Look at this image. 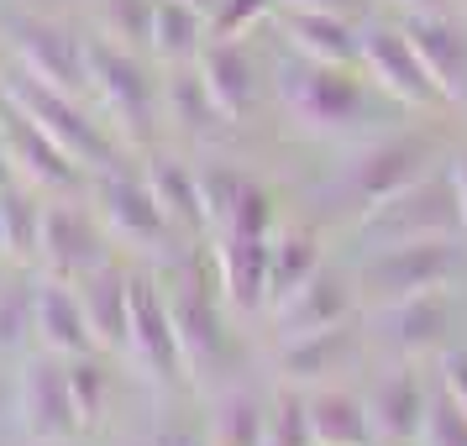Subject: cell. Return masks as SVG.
I'll return each mask as SVG.
<instances>
[{"label": "cell", "mask_w": 467, "mask_h": 446, "mask_svg": "<svg viewBox=\"0 0 467 446\" xmlns=\"http://www.w3.org/2000/svg\"><path fill=\"white\" fill-rule=\"evenodd\" d=\"M43 200L32 184H5L0 190V226H5V253L11 257H37V242H43Z\"/></svg>", "instance_id": "f1b7e54d"}, {"label": "cell", "mask_w": 467, "mask_h": 446, "mask_svg": "<svg viewBox=\"0 0 467 446\" xmlns=\"http://www.w3.org/2000/svg\"><path fill=\"white\" fill-rule=\"evenodd\" d=\"M148 446H211L205 436H194V430H158Z\"/></svg>", "instance_id": "b9f144b4"}, {"label": "cell", "mask_w": 467, "mask_h": 446, "mask_svg": "<svg viewBox=\"0 0 467 446\" xmlns=\"http://www.w3.org/2000/svg\"><path fill=\"white\" fill-rule=\"evenodd\" d=\"M358 68L373 79V89H383L389 100H400L410 110H431V106H446L441 85L431 79V68L420 64L415 43L404 37V26H362V53H358Z\"/></svg>", "instance_id": "ba28073f"}, {"label": "cell", "mask_w": 467, "mask_h": 446, "mask_svg": "<svg viewBox=\"0 0 467 446\" xmlns=\"http://www.w3.org/2000/svg\"><path fill=\"white\" fill-rule=\"evenodd\" d=\"M268 410L253 394H221L211 415V446H263Z\"/></svg>", "instance_id": "f546056e"}, {"label": "cell", "mask_w": 467, "mask_h": 446, "mask_svg": "<svg viewBox=\"0 0 467 446\" xmlns=\"http://www.w3.org/2000/svg\"><path fill=\"white\" fill-rule=\"evenodd\" d=\"M441 394L467 415V352H446L441 358Z\"/></svg>", "instance_id": "ab89813d"}, {"label": "cell", "mask_w": 467, "mask_h": 446, "mask_svg": "<svg viewBox=\"0 0 467 446\" xmlns=\"http://www.w3.org/2000/svg\"><path fill=\"white\" fill-rule=\"evenodd\" d=\"M451 184H457V205H462V226H467V152L451 158Z\"/></svg>", "instance_id": "7bdbcfd3"}, {"label": "cell", "mask_w": 467, "mask_h": 446, "mask_svg": "<svg viewBox=\"0 0 467 446\" xmlns=\"http://www.w3.org/2000/svg\"><path fill=\"white\" fill-rule=\"evenodd\" d=\"M211 37V16L194 11L184 0H152V26H148V47L169 64H190L200 58V47Z\"/></svg>", "instance_id": "484cf974"}, {"label": "cell", "mask_w": 467, "mask_h": 446, "mask_svg": "<svg viewBox=\"0 0 467 446\" xmlns=\"http://www.w3.org/2000/svg\"><path fill=\"white\" fill-rule=\"evenodd\" d=\"M268 253L274 236H232L221 232L215 242V284H221V305L232 310H263L268 305Z\"/></svg>", "instance_id": "2e32d148"}, {"label": "cell", "mask_w": 467, "mask_h": 446, "mask_svg": "<svg viewBox=\"0 0 467 446\" xmlns=\"http://www.w3.org/2000/svg\"><path fill=\"white\" fill-rule=\"evenodd\" d=\"M37 337V284L11 278L0 284V352H22Z\"/></svg>", "instance_id": "1f68e13d"}, {"label": "cell", "mask_w": 467, "mask_h": 446, "mask_svg": "<svg viewBox=\"0 0 467 446\" xmlns=\"http://www.w3.org/2000/svg\"><path fill=\"white\" fill-rule=\"evenodd\" d=\"M305 404H310L316 446H373V415H368V404L352 389L320 383V389L305 394Z\"/></svg>", "instance_id": "d4e9b609"}, {"label": "cell", "mask_w": 467, "mask_h": 446, "mask_svg": "<svg viewBox=\"0 0 467 446\" xmlns=\"http://www.w3.org/2000/svg\"><path fill=\"white\" fill-rule=\"evenodd\" d=\"M0 148H5V158H11L16 179L32 184V190L68 194V190H79V179H85V169H79L47 131L32 127L11 100H0Z\"/></svg>", "instance_id": "8fae6325"}, {"label": "cell", "mask_w": 467, "mask_h": 446, "mask_svg": "<svg viewBox=\"0 0 467 446\" xmlns=\"http://www.w3.org/2000/svg\"><path fill=\"white\" fill-rule=\"evenodd\" d=\"M320 268H326V263H320V242L310 232L274 236V253H268V305L278 310V305L295 295V289H305Z\"/></svg>", "instance_id": "4316f807"}, {"label": "cell", "mask_w": 467, "mask_h": 446, "mask_svg": "<svg viewBox=\"0 0 467 446\" xmlns=\"http://www.w3.org/2000/svg\"><path fill=\"white\" fill-rule=\"evenodd\" d=\"M16 410H22V425L32 441H68L79 430V415H74V394H68V362L43 352L22 368L16 379Z\"/></svg>", "instance_id": "7c38bea8"}, {"label": "cell", "mask_w": 467, "mask_h": 446, "mask_svg": "<svg viewBox=\"0 0 467 446\" xmlns=\"http://www.w3.org/2000/svg\"><path fill=\"white\" fill-rule=\"evenodd\" d=\"M278 100L310 137H341L368 121L373 95L352 64H316V58H284L278 64Z\"/></svg>", "instance_id": "6da1fadb"}, {"label": "cell", "mask_w": 467, "mask_h": 446, "mask_svg": "<svg viewBox=\"0 0 467 446\" xmlns=\"http://www.w3.org/2000/svg\"><path fill=\"white\" fill-rule=\"evenodd\" d=\"M142 179H148L152 200L163 205L169 226H190V232H200V226H205V211H200V184H194V169L173 163V158H148Z\"/></svg>", "instance_id": "83f0119b"}, {"label": "cell", "mask_w": 467, "mask_h": 446, "mask_svg": "<svg viewBox=\"0 0 467 446\" xmlns=\"http://www.w3.org/2000/svg\"><path fill=\"white\" fill-rule=\"evenodd\" d=\"M184 5H194V11H205V16L215 11V0H184Z\"/></svg>", "instance_id": "bcb514c9"}, {"label": "cell", "mask_w": 467, "mask_h": 446, "mask_svg": "<svg viewBox=\"0 0 467 446\" xmlns=\"http://www.w3.org/2000/svg\"><path fill=\"white\" fill-rule=\"evenodd\" d=\"M194 184H200V211H205V226L221 232V226H226V215H232V205H236V194H242V184H247V173L226 169V163H205V169L194 173Z\"/></svg>", "instance_id": "d6a6232c"}, {"label": "cell", "mask_w": 467, "mask_h": 446, "mask_svg": "<svg viewBox=\"0 0 467 446\" xmlns=\"http://www.w3.org/2000/svg\"><path fill=\"white\" fill-rule=\"evenodd\" d=\"M127 352L148 368V379L169 383V389H179L184 373H190L184 347H179V331H173L169 299L158 295V284L142 274H131V341H127Z\"/></svg>", "instance_id": "30bf717a"}, {"label": "cell", "mask_w": 467, "mask_h": 446, "mask_svg": "<svg viewBox=\"0 0 467 446\" xmlns=\"http://www.w3.org/2000/svg\"><path fill=\"white\" fill-rule=\"evenodd\" d=\"M5 184H16V169H11V158H5V148H0V190Z\"/></svg>", "instance_id": "f6af8a7d"}, {"label": "cell", "mask_w": 467, "mask_h": 446, "mask_svg": "<svg viewBox=\"0 0 467 446\" xmlns=\"http://www.w3.org/2000/svg\"><path fill=\"white\" fill-rule=\"evenodd\" d=\"M404 11H451V0H400Z\"/></svg>", "instance_id": "ee69618b"}, {"label": "cell", "mask_w": 467, "mask_h": 446, "mask_svg": "<svg viewBox=\"0 0 467 446\" xmlns=\"http://www.w3.org/2000/svg\"><path fill=\"white\" fill-rule=\"evenodd\" d=\"M420 446H467V415L446 394H431V410H425V425H420Z\"/></svg>", "instance_id": "74e56055"}, {"label": "cell", "mask_w": 467, "mask_h": 446, "mask_svg": "<svg viewBox=\"0 0 467 446\" xmlns=\"http://www.w3.org/2000/svg\"><path fill=\"white\" fill-rule=\"evenodd\" d=\"M451 299L446 289H431V295H415V299H400V305H383V331L389 341L400 347L404 358H420V352H436L451 331Z\"/></svg>", "instance_id": "44dd1931"}, {"label": "cell", "mask_w": 467, "mask_h": 446, "mask_svg": "<svg viewBox=\"0 0 467 446\" xmlns=\"http://www.w3.org/2000/svg\"><path fill=\"white\" fill-rule=\"evenodd\" d=\"M89 89H100L106 110L116 116V127L127 131L131 142H148L158 131L163 95H158V79H148L137 53L116 43H89Z\"/></svg>", "instance_id": "8992f818"}, {"label": "cell", "mask_w": 467, "mask_h": 446, "mask_svg": "<svg viewBox=\"0 0 467 446\" xmlns=\"http://www.w3.org/2000/svg\"><path fill=\"white\" fill-rule=\"evenodd\" d=\"M173 310V331H179V347H184V362L190 373H211L226 358V326H221V305H215L194 278H184L169 299Z\"/></svg>", "instance_id": "e0dca14e"}, {"label": "cell", "mask_w": 467, "mask_h": 446, "mask_svg": "<svg viewBox=\"0 0 467 446\" xmlns=\"http://www.w3.org/2000/svg\"><path fill=\"white\" fill-rule=\"evenodd\" d=\"M352 358H358V331H352V320H341L331 331H310V337L284 341L278 373H284V383H320L341 373Z\"/></svg>", "instance_id": "cb8c5ba5"}, {"label": "cell", "mask_w": 467, "mask_h": 446, "mask_svg": "<svg viewBox=\"0 0 467 446\" xmlns=\"http://www.w3.org/2000/svg\"><path fill=\"white\" fill-rule=\"evenodd\" d=\"M37 341L53 358H79V352H100L89 337V320L79 295L68 289V278H47L37 284Z\"/></svg>", "instance_id": "7402d4cb"}, {"label": "cell", "mask_w": 467, "mask_h": 446, "mask_svg": "<svg viewBox=\"0 0 467 446\" xmlns=\"http://www.w3.org/2000/svg\"><path fill=\"white\" fill-rule=\"evenodd\" d=\"M425 410H431V394H425V383L415 379L410 368H404V373H389V379L373 389V399H368V415H373V436H383L389 446L420 441Z\"/></svg>", "instance_id": "603a6c76"}, {"label": "cell", "mask_w": 467, "mask_h": 446, "mask_svg": "<svg viewBox=\"0 0 467 446\" xmlns=\"http://www.w3.org/2000/svg\"><path fill=\"white\" fill-rule=\"evenodd\" d=\"M278 0H215L211 11V37H242L247 26H257Z\"/></svg>", "instance_id": "f35d334b"}, {"label": "cell", "mask_w": 467, "mask_h": 446, "mask_svg": "<svg viewBox=\"0 0 467 446\" xmlns=\"http://www.w3.org/2000/svg\"><path fill=\"white\" fill-rule=\"evenodd\" d=\"M436 163V137L431 131H404V137H383L368 152H358L347 173H341V200L352 211H373L383 200L404 194L410 184H420Z\"/></svg>", "instance_id": "277c9868"}, {"label": "cell", "mask_w": 467, "mask_h": 446, "mask_svg": "<svg viewBox=\"0 0 467 446\" xmlns=\"http://www.w3.org/2000/svg\"><path fill=\"white\" fill-rule=\"evenodd\" d=\"M274 316H278V337L284 341L310 337V331H331L341 320H352V284L341 274H331V268H320L305 289H295L278 305Z\"/></svg>", "instance_id": "d6986e66"}, {"label": "cell", "mask_w": 467, "mask_h": 446, "mask_svg": "<svg viewBox=\"0 0 467 446\" xmlns=\"http://www.w3.org/2000/svg\"><path fill=\"white\" fill-rule=\"evenodd\" d=\"M0 100H11L32 127L47 131V137H53V142L79 163V169L100 173V169H110V163H121V158H116V137H110L100 121H89L85 106H79V95L43 85V79H37V74H26L22 64L0 79Z\"/></svg>", "instance_id": "7a4b0ae2"}, {"label": "cell", "mask_w": 467, "mask_h": 446, "mask_svg": "<svg viewBox=\"0 0 467 446\" xmlns=\"http://www.w3.org/2000/svg\"><path fill=\"white\" fill-rule=\"evenodd\" d=\"M462 268V247L457 236H415V242H389L373 247L362 263V289L373 305H400V299L446 289Z\"/></svg>", "instance_id": "3957f363"}, {"label": "cell", "mask_w": 467, "mask_h": 446, "mask_svg": "<svg viewBox=\"0 0 467 446\" xmlns=\"http://www.w3.org/2000/svg\"><path fill=\"white\" fill-rule=\"evenodd\" d=\"M263 446H316L305 394H295V389L278 394V404L268 410V436H263Z\"/></svg>", "instance_id": "836d02e7"}, {"label": "cell", "mask_w": 467, "mask_h": 446, "mask_svg": "<svg viewBox=\"0 0 467 446\" xmlns=\"http://www.w3.org/2000/svg\"><path fill=\"white\" fill-rule=\"evenodd\" d=\"M100 22H106L110 37L127 43H148V26H152V0H100Z\"/></svg>", "instance_id": "8d00e7d4"}, {"label": "cell", "mask_w": 467, "mask_h": 446, "mask_svg": "<svg viewBox=\"0 0 467 446\" xmlns=\"http://www.w3.org/2000/svg\"><path fill=\"white\" fill-rule=\"evenodd\" d=\"M68 362V394H74V415L79 425H100L106 420V404H110V368L95 352H79V358H64Z\"/></svg>", "instance_id": "4dcf8cb0"}, {"label": "cell", "mask_w": 467, "mask_h": 446, "mask_svg": "<svg viewBox=\"0 0 467 446\" xmlns=\"http://www.w3.org/2000/svg\"><path fill=\"white\" fill-rule=\"evenodd\" d=\"M462 226V205H457V184L451 169L446 173H425L420 184H410L404 194L383 200L373 211H362V236L373 247L389 242H415V236H457Z\"/></svg>", "instance_id": "5b68a950"}, {"label": "cell", "mask_w": 467, "mask_h": 446, "mask_svg": "<svg viewBox=\"0 0 467 446\" xmlns=\"http://www.w3.org/2000/svg\"><path fill=\"white\" fill-rule=\"evenodd\" d=\"M79 305L100 352H121L131 341V274H121L116 263H100L79 278Z\"/></svg>", "instance_id": "ac0fdd59"}, {"label": "cell", "mask_w": 467, "mask_h": 446, "mask_svg": "<svg viewBox=\"0 0 467 446\" xmlns=\"http://www.w3.org/2000/svg\"><path fill=\"white\" fill-rule=\"evenodd\" d=\"M194 74H200V85H205V95H211V106L221 110V121H236V116L253 110L257 64L236 37H205L200 58H194Z\"/></svg>", "instance_id": "9a60e30c"}, {"label": "cell", "mask_w": 467, "mask_h": 446, "mask_svg": "<svg viewBox=\"0 0 467 446\" xmlns=\"http://www.w3.org/2000/svg\"><path fill=\"white\" fill-rule=\"evenodd\" d=\"M163 100H169L173 121H179V127H190V131H200L205 121H221V110L211 106V95H205V85H200V74H179Z\"/></svg>", "instance_id": "d590c367"}, {"label": "cell", "mask_w": 467, "mask_h": 446, "mask_svg": "<svg viewBox=\"0 0 467 446\" xmlns=\"http://www.w3.org/2000/svg\"><path fill=\"white\" fill-rule=\"evenodd\" d=\"M278 32H284L289 53H299V58L358 68L362 32H358L352 16H331V11H284V16H278Z\"/></svg>", "instance_id": "ffe728a7"}, {"label": "cell", "mask_w": 467, "mask_h": 446, "mask_svg": "<svg viewBox=\"0 0 467 446\" xmlns=\"http://www.w3.org/2000/svg\"><path fill=\"white\" fill-rule=\"evenodd\" d=\"M400 26H404V37L415 43L420 64L431 68V79L441 85L446 106L467 100V26L451 22L446 11H404Z\"/></svg>", "instance_id": "5bb4252c"}, {"label": "cell", "mask_w": 467, "mask_h": 446, "mask_svg": "<svg viewBox=\"0 0 467 446\" xmlns=\"http://www.w3.org/2000/svg\"><path fill=\"white\" fill-rule=\"evenodd\" d=\"M110 232L100 226V215L79 211V205H47L43 211V242H37V257L47 263V274L53 278H85L95 274L100 263H110Z\"/></svg>", "instance_id": "4fadbf2b"}, {"label": "cell", "mask_w": 467, "mask_h": 446, "mask_svg": "<svg viewBox=\"0 0 467 446\" xmlns=\"http://www.w3.org/2000/svg\"><path fill=\"white\" fill-rule=\"evenodd\" d=\"M284 11H331V16H352L358 22L368 11V0H278Z\"/></svg>", "instance_id": "60d3db41"}, {"label": "cell", "mask_w": 467, "mask_h": 446, "mask_svg": "<svg viewBox=\"0 0 467 446\" xmlns=\"http://www.w3.org/2000/svg\"><path fill=\"white\" fill-rule=\"evenodd\" d=\"M0 253H5V226H0Z\"/></svg>", "instance_id": "7dc6e473"}, {"label": "cell", "mask_w": 467, "mask_h": 446, "mask_svg": "<svg viewBox=\"0 0 467 446\" xmlns=\"http://www.w3.org/2000/svg\"><path fill=\"white\" fill-rule=\"evenodd\" d=\"M5 43L16 53L26 74H37L43 85L79 95L89 89V43H79L64 22L47 16H5Z\"/></svg>", "instance_id": "9c48e42d"}, {"label": "cell", "mask_w": 467, "mask_h": 446, "mask_svg": "<svg viewBox=\"0 0 467 446\" xmlns=\"http://www.w3.org/2000/svg\"><path fill=\"white\" fill-rule=\"evenodd\" d=\"M221 232H232V236H274V194L263 190V184H253V179H247Z\"/></svg>", "instance_id": "e575fe53"}, {"label": "cell", "mask_w": 467, "mask_h": 446, "mask_svg": "<svg viewBox=\"0 0 467 446\" xmlns=\"http://www.w3.org/2000/svg\"><path fill=\"white\" fill-rule=\"evenodd\" d=\"M95 215H100V226L116 242H127L137 253H163V242L173 232L163 205L152 200L148 179L142 173H127L121 163H110V169L95 173Z\"/></svg>", "instance_id": "52a82bcc"}]
</instances>
